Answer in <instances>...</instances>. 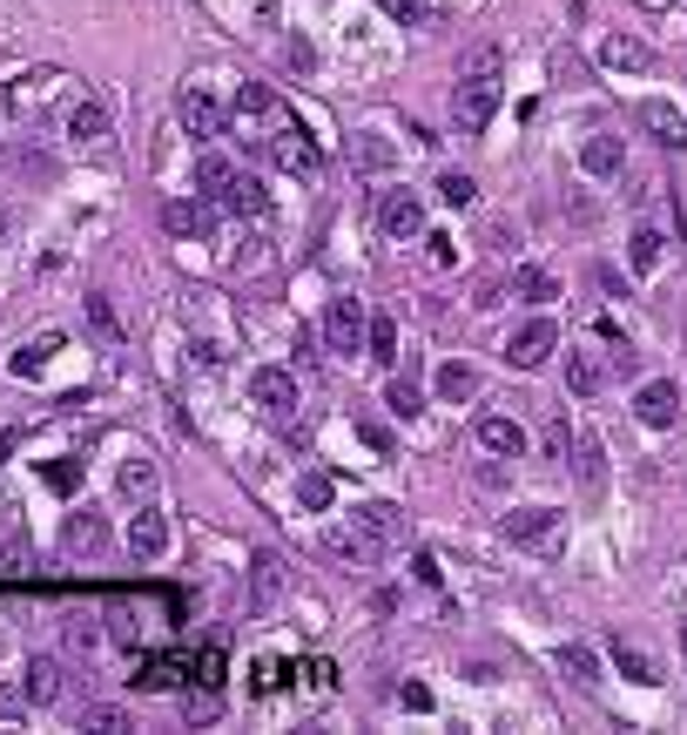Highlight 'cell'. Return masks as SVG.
Returning a JSON list of instances; mask_svg holds the SVG:
<instances>
[{"mask_svg": "<svg viewBox=\"0 0 687 735\" xmlns=\"http://www.w3.org/2000/svg\"><path fill=\"white\" fill-rule=\"evenodd\" d=\"M499 533L512 540V547H525V554H559L566 547V513H553V507H519V513L499 520Z\"/></svg>", "mask_w": 687, "mask_h": 735, "instance_id": "6da1fadb", "label": "cell"}, {"mask_svg": "<svg viewBox=\"0 0 687 735\" xmlns=\"http://www.w3.org/2000/svg\"><path fill=\"white\" fill-rule=\"evenodd\" d=\"M344 526L364 540V554H371V560L398 554V547H404V533H412V526H404V513H398V507H384V499H378V507H357Z\"/></svg>", "mask_w": 687, "mask_h": 735, "instance_id": "7a4b0ae2", "label": "cell"}, {"mask_svg": "<svg viewBox=\"0 0 687 735\" xmlns=\"http://www.w3.org/2000/svg\"><path fill=\"white\" fill-rule=\"evenodd\" d=\"M493 115H499V82H485V74H459V88H452V122H459V135H485Z\"/></svg>", "mask_w": 687, "mask_h": 735, "instance_id": "3957f363", "label": "cell"}, {"mask_svg": "<svg viewBox=\"0 0 687 735\" xmlns=\"http://www.w3.org/2000/svg\"><path fill=\"white\" fill-rule=\"evenodd\" d=\"M553 352H559V324H553V318H525V324L506 337V365H512V371H540Z\"/></svg>", "mask_w": 687, "mask_h": 735, "instance_id": "277c9868", "label": "cell"}, {"mask_svg": "<svg viewBox=\"0 0 687 735\" xmlns=\"http://www.w3.org/2000/svg\"><path fill=\"white\" fill-rule=\"evenodd\" d=\"M364 331H371V318H364L357 297L323 304V352H364Z\"/></svg>", "mask_w": 687, "mask_h": 735, "instance_id": "5b68a950", "label": "cell"}, {"mask_svg": "<svg viewBox=\"0 0 687 735\" xmlns=\"http://www.w3.org/2000/svg\"><path fill=\"white\" fill-rule=\"evenodd\" d=\"M270 163H276V169H291V176H317L323 149H317V135H310L304 122H283V129L270 135Z\"/></svg>", "mask_w": 687, "mask_h": 735, "instance_id": "8992f818", "label": "cell"}, {"mask_svg": "<svg viewBox=\"0 0 687 735\" xmlns=\"http://www.w3.org/2000/svg\"><path fill=\"white\" fill-rule=\"evenodd\" d=\"M250 405H257L263 418H276V425H283V418L297 412V378L283 371V365H263V371L250 378Z\"/></svg>", "mask_w": 687, "mask_h": 735, "instance_id": "52a82bcc", "label": "cell"}, {"mask_svg": "<svg viewBox=\"0 0 687 735\" xmlns=\"http://www.w3.org/2000/svg\"><path fill=\"white\" fill-rule=\"evenodd\" d=\"M633 418L654 425V432H667V425L680 418V384L674 378H647L640 392H633Z\"/></svg>", "mask_w": 687, "mask_h": 735, "instance_id": "ba28073f", "label": "cell"}, {"mask_svg": "<svg viewBox=\"0 0 687 735\" xmlns=\"http://www.w3.org/2000/svg\"><path fill=\"white\" fill-rule=\"evenodd\" d=\"M108 520L95 513V507H81V513H68V526H61V547L74 554V560H102L108 554Z\"/></svg>", "mask_w": 687, "mask_h": 735, "instance_id": "9c48e42d", "label": "cell"}, {"mask_svg": "<svg viewBox=\"0 0 687 735\" xmlns=\"http://www.w3.org/2000/svg\"><path fill=\"white\" fill-rule=\"evenodd\" d=\"M640 129L654 135L667 156H674V149H687V115H680L674 102H661V95H647V102H640Z\"/></svg>", "mask_w": 687, "mask_h": 735, "instance_id": "30bf717a", "label": "cell"}, {"mask_svg": "<svg viewBox=\"0 0 687 735\" xmlns=\"http://www.w3.org/2000/svg\"><path fill=\"white\" fill-rule=\"evenodd\" d=\"M378 229H384L391 244L418 237V229H425V203L412 197V189H398V197H384V203H378Z\"/></svg>", "mask_w": 687, "mask_h": 735, "instance_id": "8fae6325", "label": "cell"}, {"mask_svg": "<svg viewBox=\"0 0 687 735\" xmlns=\"http://www.w3.org/2000/svg\"><path fill=\"white\" fill-rule=\"evenodd\" d=\"M600 68H614V74H654V48L633 42V34H606V42H600Z\"/></svg>", "mask_w": 687, "mask_h": 735, "instance_id": "7c38bea8", "label": "cell"}, {"mask_svg": "<svg viewBox=\"0 0 687 735\" xmlns=\"http://www.w3.org/2000/svg\"><path fill=\"white\" fill-rule=\"evenodd\" d=\"M210 223H216V203L210 197H202V203H189V197L162 203V229H169V237H210Z\"/></svg>", "mask_w": 687, "mask_h": 735, "instance_id": "4fadbf2b", "label": "cell"}, {"mask_svg": "<svg viewBox=\"0 0 687 735\" xmlns=\"http://www.w3.org/2000/svg\"><path fill=\"white\" fill-rule=\"evenodd\" d=\"M129 554H135V560H162V554H169V520H162L155 507H142V513L129 520Z\"/></svg>", "mask_w": 687, "mask_h": 735, "instance_id": "5bb4252c", "label": "cell"}, {"mask_svg": "<svg viewBox=\"0 0 687 735\" xmlns=\"http://www.w3.org/2000/svg\"><path fill=\"white\" fill-rule=\"evenodd\" d=\"M573 479H580L587 493H600V486H606V446H600L593 425H587V432H573Z\"/></svg>", "mask_w": 687, "mask_h": 735, "instance_id": "9a60e30c", "label": "cell"}, {"mask_svg": "<svg viewBox=\"0 0 687 735\" xmlns=\"http://www.w3.org/2000/svg\"><path fill=\"white\" fill-rule=\"evenodd\" d=\"M176 115H182V129H189V135H202V142H210V135H223V108H216L210 95H202V88H182Z\"/></svg>", "mask_w": 687, "mask_h": 735, "instance_id": "2e32d148", "label": "cell"}, {"mask_svg": "<svg viewBox=\"0 0 687 735\" xmlns=\"http://www.w3.org/2000/svg\"><path fill=\"white\" fill-rule=\"evenodd\" d=\"M431 392H438L445 405H465V399L478 392V371H472L465 358H445V365H438V378H431Z\"/></svg>", "mask_w": 687, "mask_h": 735, "instance_id": "e0dca14e", "label": "cell"}, {"mask_svg": "<svg viewBox=\"0 0 687 735\" xmlns=\"http://www.w3.org/2000/svg\"><path fill=\"white\" fill-rule=\"evenodd\" d=\"M620 163H627V142L620 135H587V149H580V169L587 176H620Z\"/></svg>", "mask_w": 687, "mask_h": 735, "instance_id": "ac0fdd59", "label": "cell"}, {"mask_svg": "<svg viewBox=\"0 0 687 735\" xmlns=\"http://www.w3.org/2000/svg\"><path fill=\"white\" fill-rule=\"evenodd\" d=\"M478 452H493V459H519L525 452V432L512 418H478Z\"/></svg>", "mask_w": 687, "mask_h": 735, "instance_id": "d6986e66", "label": "cell"}, {"mask_svg": "<svg viewBox=\"0 0 687 735\" xmlns=\"http://www.w3.org/2000/svg\"><path fill=\"white\" fill-rule=\"evenodd\" d=\"M27 702L34 709H48V702H61V662H48V654H34V662H27Z\"/></svg>", "mask_w": 687, "mask_h": 735, "instance_id": "ffe728a7", "label": "cell"}, {"mask_svg": "<svg viewBox=\"0 0 687 735\" xmlns=\"http://www.w3.org/2000/svg\"><path fill=\"white\" fill-rule=\"evenodd\" d=\"M68 135H74V142H108V108H102L95 95H81V102L68 108Z\"/></svg>", "mask_w": 687, "mask_h": 735, "instance_id": "44dd1931", "label": "cell"}, {"mask_svg": "<svg viewBox=\"0 0 687 735\" xmlns=\"http://www.w3.org/2000/svg\"><path fill=\"white\" fill-rule=\"evenodd\" d=\"M317 547H323V554H331L337 567H378L371 554H364V540H357L351 526H323V533H317Z\"/></svg>", "mask_w": 687, "mask_h": 735, "instance_id": "7402d4cb", "label": "cell"}, {"mask_svg": "<svg viewBox=\"0 0 687 735\" xmlns=\"http://www.w3.org/2000/svg\"><path fill=\"white\" fill-rule=\"evenodd\" d=\"M606 648H614V662L627 668V681H640V688H654V681H661V668H654V654H647V648H633L627 635H614V641H606Z\"/></svg>", "mask_w": 687, "mask_h": 735, "instance_id": "603a6c76", "label": "cell"}, {"mask_svg": "<svg viewBox=\"0 0 687 735\" xmlns=\"http://www.w3.org/2000/svg\"><path fill=\"white\" fill-rule=\"evenodd\" d=\"M378 8H384L398 27H438V21H445V0H378Z\"/></svg>", "mask_w": 687, "mask_h": 735, "instance_id": "cb8c5ba5", "label": "cell"}, {"mask_svg": "<svg viewBox=\"0 0 687 735\" xmlns=\"http://www.w3.org/2000/svg\"><path fill=\"white\" fill-rule=\"evenodd\" d=\"M553 668H559L566 681H600V654L580 648V641H566V648H553Z\"/></svg>", "mask_w": 687, "mask_h": 735, "instance_id": "d4e9b609", "label": "cell"}, {"mask_svg": "<svg viewBox=\"0 0 687 735\" xmlns=\"http://www.w3.org/2000/svg\"><path fill=\"white\" fill-rule=\"evenodd\" d=\"M115 486H121V499H135V507H149V499H155V466H149V459H121Z\"/></svg>", "mask_w": 687, "mask_h": 735, "instance_id": "484cf974", "label": "cell"}, {"mask_svg": "<svg viewBox=\"0 0 687 735\" xmlns=\"http://www.w3.org/2000/svg\"><path fill=\"white\" fill-rule=\"evenodd\" d=\"M55 88H61V74H55V68H34L27 82H14V108H21V115H34V108L48 102Z\"/></svg>", "mask_w": 687, "mask_h": 735, "instance_id": "4316f807", "label": "cell"}, {"mask_svg": "<svg viewBox=\"0 0 687 735\" xmlns=\"http://www.w3.org/2000/svg\"><path fill=\"white\" fill-rule=\"evenodd\" d=\"M351 169H357V176H384V169H391V142L357 135V142H351Z\"/></svg>", "mask_w": 687, "mask_h": 735, "instance_id": "83f0119b", "label": "cell"}, {"mask_svg": "<svg viewBox=\"0 0 687 735\" xmlns=\"http://www.w3.org/2000/svg\"><path fill=\"white\" fill-rule=\"evenodd\" d=\"M512 297H519V304H553V297H559V277H553V270H519V277H512Z\"/></svg>", "mask_w": 687, "mask_h": 735, "instance_id": "f1b7e54d", "label": "cell"}, {"mask_svg": "<svg viewBox=\"0 0 687 735\" xmlns=\"http://www.w3.org/2000/svg\"><path fill=\"white\" fill-rule=\"evenodd\" d=\"M600 384H606V371H600L587 352H573V358H566V392H573V399H593Z\"/></svg>", "mask_w": 687, "mask_h": 735, "instance_id": "f546056e", "label": "cell"}, {"mask_svg": "<svg viewBox=\"0 0 687 735\" xmlns=\"http://www.w3.org/2000/svg\"><path fill=\"white\" fill-rule=\"evenodd\" d=\"M196 182H202V197H210V203H223V189L236 182V169H229V163L216 156V149H210V156L196 163Z\"/></svg>", "mask_w": 687, "mask_h": 735, "instance_id": "4dcf8cb0", "label": "cell"}, {"mask_svg": "<svg viewBox=\"0 0 687 735\" xmlns=\"http://www.w3.org/2000/svg\"><path fill=\"white\" fill-rule=\"evenodd\" d=\"M364 352H371L378 365H391V358H398V324H391L384 311H371V331H364Z\"/></svg>", "mask_w": 687, "mask_h": 735, "instance_id": "1f68e13d", "label": "cell"}, {"mask_svg": "<svg viewBox=\"0 0 687 735\" xmlns=\"http://www.w3.org/2000/svg\"><path fill=\"white\" fill-rule=\"evenodd\" d=\"M223 203H229L236 216H263V182H257V176H236V182L223 189Z\"/></svg>", "mask_w": 687, "mask_h": 735, "instance_id": "d6a6232c", "label": "cell"}, {"mask_svg": "<svg viewBox=\"0 0 687 735\" xmlns=\"http://www.w3.org/2000/svg\"><path fill=\"white\" fill-rule=\"evenodd\" d=\"M384 405H391V418H418L425 412V392H418L412 378H391L384 384Z\"/></svg>", "mask_w": 687, "mask_h": 735, "instance_id": "836d02e7", "label": "cell"}, {"mask_svg": "<svg viewBox=\"0 0 687 735\" xmlns=\"http://www.w3.org/2000/svg\"><path fill=\"white\" fill-rule=\"evenodd\" d=\"M276 588H283V560L276 554H257L250 560V601H270Z\"/></svg>", "mask_w": 687, "mask_h": 735, "instance_id": "e575fe53", "label": "cell"}, {"mask_svg": "<svg viewBox=\"0 0 687 735\" xmlns=\"http://www.w3.org/2000/svg\"><path fill=\"white\" fill-rule=\"evenodd\" d=\"M297 499H304L310 513H331V499H337V479H331V473H304V479H297Z\"/></svg>", "mask_w": 687, "mask_h": 735, "instance_id": "d590c367", "label": "cell"}, {"mask_svg": "<svg viewBox=\"0 0 687 735\" xmlns=\"http://www.w3.org/2000/svg\"><path fill=\"white\" fill-rule=\"evenodd\" d=\"M438 197L452 203V210H472V203H478V182H472L465 169H445V176H438Z\"/></svg>", "mask_w": 687, "mask_h": 735, "instance_id": "8d00e7d4", "label": "cell"}, {"mask_svg": "<svg viewBox=\"0 0 687 735\" xmlns=\"http://www.w3.org/2000/svg\"><path fill=\"white\" fill-rule=\"evenodd\" d=\"M55 352H61V337H34V344H27V352H14V378H34V371H40V365H48Z\"/></svg>", "mask_w": 687, "mask_h": 735, "instance_id": "74e56055", "label": "cell"}, {"mask_svg": "<svg viewBox=\"0 0 687 735\" xmlns=\"http://www.w3.org/2000/svg\"><path fill=\"white\" fill-rule=\"evenodd\" d=\"M182 715H189L196 728H202V722H216V715H223V702H216V688H210V681H202V688L189 695V702H182Z\"/></svg>", "mask_w": 687, "mask_h": 735, "instance_id": "f35d334b", "label": "cell"}, {"mask_svg": "<svg viewBox=\"0 0 687 735\" xmlns=\"http://www.w3.org/2000/svg\"><path fill=\"white\" fill-rule=\"evenodd\" d=\"M357 439L371 446L378 459H391V452H398V439H391V425H384V418H357Z\"/></svg>", "mask_w": 687, "mask_h": 735, "instance_id": "ab89813d", "label": "cell"}, {"mask_svg": "<svg viewBox=\"0 0 687 735\" xmlns=\"http://www.w3.org/2000/svg\"><path fill=\"white\" fill-rule=\"evenodd\" d=\"M459 74H485V82H499V48H465Z\"/></svg>", "mask_w": 687, "mask_h": 735, "instance_id": "60d3db41", "label": "cell"}, {"mask_svg": "<svg viewBox=\"0 0 687 735\" xmlns=\"http://www.w3.org/2000/svg\"><path fill=\"white\" fill-rule=\"evenodd\" d=\"M236 108H242V115H276V95H270L263 82H242V95H236Z\"/></svg>", "mask_w": 687, "mask_h": 735, "instance_id": "b9f144b4", "label": "cell"}, {"mask_svg": "<svg viewBox=\"0 0 687 735\" xmlns=\"http://www.w3.org/2000/svg\"><path fill=\"white\" fill-rule=\"evenodd\" d=\"M654 263H661V237L640 223V229H633V270H654Z\"/></svg>", "mask_w": 687, "mask_h": 735, "instance_id": "7bdbcfd3", "label": "cell"}, {"mask_svg": "<svg viewBox=\"0 0 687 735\" xmlns=\"http://www.w3.org/2000/svg\"><path fill=\"white\" fill-rule=\"evenodd\" d=\"M176 681H182V668H176V662H149V668L135 675V688H176Z\"/></svg>", "mask_w": 687, "mask_h": 735, "instance_id": "ee69618b", "label": "cell"}, {"mask_svg": "<svg viewBox=\"0 0 687 735\" xmlns=\"http://www.w3.org/2000/svg\"><path fill=\"white\" fill-rule=\"evenodd\" d=\"M297 675H304V688H310V695H331V688H337V681H331V675H337L331 662H304Z\"/></svg>", "mask_w": 687, "mask_h": 735, "instance_id": "f6af8a7d", "label": "cell"}, {"mask_svg": "<svg viewBox=\"0 0 687 735\" xmlns=\"http://www.w3.org/2000/svg\"><path fill=\"white\" fill-rule=\"evenodd\" d=\"M196 681H210V688L223 681V648H216V641H210V648L196 654Z\"/></svg>", "mask_w": 687, "mask_h": 735, "instance_id": "bcb514c9", "label": "cell"}, {"mask_svg": "<svg viewBox=\"0 0 687 735\" xmlns=\"http://www.w3.org/2000/svg\"><path fill=\"white\" fill-rule=\"evenodd\" d=\"M88 728L95 735H121L129 728V709H88Z\"/></svg>", "mask_w": 687, "mask_h": 735, "instance_id": "7dc6e473", "label": "cell"}, {"mask_svg": "<svg viewBox=\"0 0 687 735\" xmlns=\"http://www.w3.org/2000/svg\"><path fill=\"white\" fill-rule=\"evenodd\" d=\"M276 681H283V662H250V688L257 695H270Z\"/></svg>", "mask_w": 687, "mask_h": 735, "instance_id": "c3c4849f", "label": "cell"}, {"mask_svg": "<svg viewBox=\"0 0 687 735\" xmlns=\"http://www.w3.org/2000/svg\"><path fill=\"white\" fill-rule=\"evenodd\" d=\"M48 486H61V493L81 486V459H61V466H48Z\"/></svg>", "mask_w": 687, "mask_h": 735, "instance_id": "681fc988", "label": "cell"}, {"mask_svg": "<svg viewBox=\"0 0 687 735\" xmlns=\"http://www.w3.org/2000/svg\"><path fill=\"white\" fill-rule=\"evenodd\" d=\"M88 318H95V331H108V337H115V311H108V297H88Z\"/></svg>", "mask_w": 687, "mask_h": 735, "instance_id": "f907efd6", "label": "cell"}, {"mask_svg": "<svg viewBox=\"0 0 687 735\" xmlns=\"http://www.w3.org/2000/svg\"><path fill=\"white\" fill-rule=\"evenodd\" d=\"M472 304H478V311H499V304H506V284H478Z\"/></svg>", "mask_w": 687, "mask_h": 735, "instance_id": "816d5d0a", "label": "cell"}, {"mask_svg": "<svg viewBox=\"0 0 687 735\" xmlns=\"http://www.w3.org/2000/svg\"><path fill=\"white\" fill-rule=\"evenodd\" d=\"M27 567V547H21V540H8V554H0V573H21Z\"/></svg>", "mask_w": 687, "mask_h": 735, "instance_id": "f5cc1de1", "label": "cell"}, {"mask_svg": "<svg viewBox=\"0 0 687 735\" xmlns=\"http://www.w3.org/2000/svg\"><path fill=\"white\" fill-rule=\"evenodd\" d=\"M412 573L425 580V588H438V560H431V554H418V560H412Z\"/></svg>", "mask_w": 687, "mask_h": 735, "instance_id": "db71d44e", "label": "cell"}, {"mask_svg": "<svg viewBox=\"0 0 687 735\" xmlns=\"http://www.w3.org/2000/svg\"><path fill=\"white\" fill-rule=\"evenodd\" d=\"M0 237H8V197H0Z\"/></svg>", "mask_w": 687, "mask_h": 735, "instance_id": "11a10c76", "label": "cell"}, {"mask_svg": "<svg viewBox=\"0 0 687 735\" xmlns=\"http://www.w3.org/2000/svg\"><path fill=\"white\" fill-rule=\"evenodd\" d=\"M640 8H647V14H661V8H667V0H640Z\"/></svg>", "mask_w": 687, "mask_h": 735, "instance_id": "9f6ffc18", "label": "cell"}]
</instances>
